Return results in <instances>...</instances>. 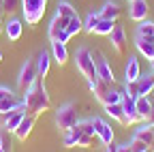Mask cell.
I'll return each instance as SVG.
<instances>
[{
    "instance_id": "836d02e7",
    "label": "cell",
    "mask_w": 154,
    "mask_h": 152,
    "mask_svg": "<svg viewBox=\"0 0 154 152\" xmlns=\"http://www.w3.org/2000/svg\"><path fill=\"white\" fill-rule=\"evenodd\" d=\"M120 101H122V92H118L116 88H111V90L107 92V97H105L103 105H111V103H120Z\"/></svg>"
},
{
    "instance_id": "ba28073f",
    "label": "cell",
    "mask_w": 154,
    "mask_h": 152,
    "mask_svg": "<svg viewBox=\"0 0 154 152\" xmlns=\"http://www.w3.org/2000/svg\"><path fill=\"white\" fill-rule=\"evenodd\" d=\"M22 103H24V99L17 97L11 88L0 86V113H7V111L15 109L17 105H22Z\"/></svg>"
},
{
    "instance_id": "4dcf8cb0",
    "label": "cell",
    "mask_w": 154,
    "mask_h": 152,
    "mask_svg": "<svg viewBox=\"0 0 154 152\" xmlns=\"http://www.w3.org/2000/svg\"><path fill=\"white\" fill-rule=\"evenodd\" d=\"M56 13H58V15H62V17H69V20L77 15V11H75L69 2H58V11H56Z\"/></svg>"
},
{
    "instance_id": "484cf974",
    "label": "cell",
    "mask_w": 154,
    "mask_h": 152,
    "mask_svg": "<svg viewBox=\"0 0 154 152\" xmlns=\"http://www.w3.org/2000/svg\"><path fill=\"white\" fill-rule=\"evenodd\" d=\"M79 135H82V133H79V129H77V126H73V129H69V131H62V144H64V148H75Z\"/></svg>"
},
{
    "instance_id": "d4e9b609",
    "label": "cell",
    "mask_w": 154,
    "mask_h": 152,
    "mask_svg": "<svg viewBox=\"0 0 154 152\" xmlns=\"http://www.w3.org/2000/svg\"><path fill=\"white\" fill-rule=\"evenodd\" d=\"M133 137L141 139V141H143V144L150 148V146H152V137H154V129H152V124L148 122L146 126H139L137 131H135V135H133Z\"/></svg>"
},
{
    "instance_id": "f35d334b",
    "label": "cell",
    "mask_w": 154,
    "mask_h": 152,
    "mask_svg": "<svg viewBox=\"0 0 154 152\" xmlns=\"http://www.w3.org/2000/svg\"><path fill=\"white\" fill-rule=\"evenodd\" d=\"M148 122H150V124H154V109H152V113H150V118H148Z\"/></svg>"
},
{
    "instance_id": "e575fe53",
    "label": "cell",
    "mask_w": 154,
    "mask_h": 152,
    "mask_svg": "<svg viewBox=\"0 0 154 152\" xmlns=\"http://www.w3.org/2000/svg\"><path fill=\"white\" fill-rule=\"evenodd\" d=\"M75 126L79 129V133H86V135H94V124H92V120H79Z\"/></svg>"
},
{
    "instance_id": "3957f363",
    "label": "cell",
    "mask_w": 154,
    "mask_h": 152,
    "mask_svg": "<svg viewBox=\"0 0 154 152\" xmlns=\"http://www.w3.org/2000/svg\"><path fill=\"white\" fill-rule=\"evenodd\" d=\"M75 64H77V71H79L88 82L96 79V67H94V58H92V51L86 49V47H79L75 51Z\"/></svg>"
},
{
    "instance_id": "9c48e42d",
    "label": "cell",
    "mask_w": 154,
    "mask_h": 152,
    "mask_svg": "<svg viewBox=\"0 0 154 152\" xmlns=\"http://www.w3.org/2000/svg\"><path fill=\"white\" fill-rule=\"evenodd\" d=\"M38 77L36 75V64L30 60V62H26L24 67H22V71H19V77H17V88L22 90V92H26L32 84H34V79Z\"/></svg>"
},
{
    "instance_id": "7c38bea8",
    "label": "cell",
    "mask_w": 154,
    "mask_h": 152,
    "mask_svg": "<svg viewBox=\"0 0 154 152\" xmlns=\"http://www.w3.org/2000/svg\"><path fill=\"white\" fill-rule=\"evenodd\" d=\"M109 41H111V47L116 49V54H120V56H124L126 54V34H124V30H122V26H118L116 24V28H113V32L109 34Z\"/></svg>"
},
{
    "instance_id": "2e32d148",
    "label": "cell",
    "mask_w": 154,
    "mask_h": 152,
    "mask_svg": "<svg viewBox=\"0 0 154 152\" xmlns=\"http://www.w3.org/2000/svg\"><path fill=\"white\" fill-rule=\"evenodd\" d=\"M88 86H90V90L94 92V97H96V101H105V97H107V92L113 88V86H109L107 82H103V79H99V77H96V79H92V82H88Z\"/></svg>"
},
{
    "instance_id": "30bf717a",
    "label": "cell",
    "mask_w": 154,
    "mask_h": 152,
    "mask_svg": "<svg viewBox=\"0 0 154 152\" xmlns=\"http://www.w3.org/2000/svg\"><path fill=\"white\" fill-rule=\"evenodd\" d=\"M148 0H131V7H128V17L133 22H146V17H148Z\"/></svg>"
},
{
    "instance_id": "60d3db41",
    "label": "cell",
    "mask_w": 154,
    "mask_h": 152,
    "mask_svg": "<svg viewBox=\"0 0 154 152\" xmlns=\"http://www.w3.org/2000/svg\"><path fill=\"white\" fill-rule=\"evenodd\" d=\"M150 67H152V73H154V60H150Z\"/></svg>"
},
{
    "instance_id": "74e56055",
    "label": "cell",
    "mask_w": 154,
    "mask_h": 152,
    "mask_svg": "<svg viewBox=\"0 0 154 152\" xmlns=\"http://www.w3.org/2000/svg\"><path fill=\"white\" fill-rule=\"evenodd\" d=\"M116 152H133V150H131V144H118Z\"/></svg>"
},
{
    "instance_id": "8992f818",
    "label": "cell",
    "mask_w": 154,
    "mask_h": 152,
    "mask_svg": "<svg viewBox=\"0 0 154 152\" xmlns=\"http://www.w3.org/2000/svg\"><path fill=\"white\" fill-rule=\"evenodd\" d=\"M24 116H26V103L17 105L15 109L7 111V113H0V126L5 131H9V133H15V129L19 126V122H22Z\"/></svg>"
},
{
    "instance_id": "6da1fadb",
    "label": "cell",
    "mask_w": 154,
    "mask_h": 152,
    "mask_svg": "<svg viewBox=\"0 0 154 152\" xmlns=\"http://www.w3.org/2000/svg\"><path fill=\"white\" fill-rule=\"evenodd\" d=\"M24 103H26V111L34 113V116H38V113H43V111H47L51 107V99H49V94H47L41 77H36L34 84L26 90Z\"/></svg>"
},
{
    "instance_id": "1f68e13d",
    "label": "cell",
    "mask_w": 154,
    "mask_h": 152,
    "mask_svg": "<svg viewBox=\"0 0 154 152\" xmlns=\"http://www.w3.org/2000/svg\"><path fill=\"white\" fill-rule=\"evenodd\" d=\"M96 144V135H86V133H82L79 139H77V146L79 148H92Z\"/></svg>"
},
{
    "instance_id": "d6986e66",
    "label": "cell",
    "mask_w": 154,
    "mask_h": 152,
    "mask_svg": "<svg viewBox=\"0 0 154 152\" xmlns=\"http://www.w3.org/2000/svg\"><path fill=\"white\" fill-rule=\"evenodd\" d=\"M5 32H7V36H9V41H17L19 36H22V32H24L22 20H17V17H11V20L7 22V26H5Z\"/></svg>"
},
{
    "instance_id": "603a6c76",
    "label": "cell",
    "mask_w": 154,
    "mask_h": 152,
    "mask_svg": "<svg viewBox=\"0 0 154 152\" xmlns=\"http://www.w3.org/2000/svg\"><path fill=\"white\" fill-rule=\"evenodd\" d=\"M105 107V113L111 116L113 120H118L122 124H126V116H124V107H122V101L120 103H111V105H103Z\"/></svg>"
},
{
    "instance_id": "e0dca14e",
    "label": "cell",
    "mask_w": 154,
    "mask_h": 152,
    "mask_svg": "<svg viewBox=\"0 0 154 152\" xmlns=\"http://www.w3.org/2000/svg\"><path fill=\"white\" fill-rule=\"evenodd\" d=\"M135 109H137V113H139L141 120H148L150 113H152V109H154V103H152L150 97H137V99H135Z\"/></svg>"
},
{
    "instance_id": "5b68a950",
    "label": "cell",
    "mask_w": 154,
    "mask_h": 152,
    "mask_svg": "<svg viewBox=\"0 0 154 152\" xmlns=\"http://www.w3.org/2000/svg\"><path fill=\"white\" fill-rule=\"evenodd\" d=\"M66 26H69V17H62V15H54V20L47 28V36H49V41H60V43H66L71 36L66 32Z\"/></svg>"
},
{
    "instance_id": "4fadbf2b",
    "label": "cell",
    "mask_w": 154,
    "mask_h": 152,
    "mask_svg": "<svg viewBox=\"0 0 154 152\" xmlns=\"http://www.w3.org/2000/svg\"><path fill=\"white\" fill-rule=\"evenodd\" d=\"M34 122H36V116H34V113H28V111H26V116L22 118L19 126L15 129V137L24 141V139H26V137L30 135V131L34 129Z\"/></svg>"
},
{
    "instance_id": "44dd1931",
    "label": "cell",
    "mask_w": 154,
    "mask_h": 152,
    "mask_svg": "<svg viewBox=\"0 0 154 152\" xmlns=\"http://www.w3.org/2000/svg\"><path fill=\"white\" fill-rule=\"evenodd\" d=\"M51 56L58 64H64L69 60V49H66V43H60V41H51Z\"/></svg>"
},
{
    "instance_id": "277c9868",
    "label": "cell",
    "mask_w": 154,
    "mask_h": 152,
    "mask_svg": "<svg viewBox=\"0 0 154 152\" xmlns=\"http://www.w3.org/2000/svg\"><path fill=\"white\" fill-rule=\"evenodd\" d=\"M77 122H79V118H77V109H75L73 103H66L62 107H58V111H56V126L60 131H69Z\"/></svg>"
},
{
    "instance_id": "7402d4cb",
    "label": "cell",
    "mask_w": 154,
    "mask_h": 152,
    "mask_svg": "<svg viewBox=\"0 0 154 152\" xmlns=\"http://www.w3.org/2000/svg\"><path fill=\"white\" fill-rule=\"evenodd\" d=\"M137 86H139V97H150L152 90H154V73L141 75L137 79Z\"/></svg>"
},
{
    "instance_id": "83f0119b",
    "label": "cell",
    "mask_w": 154,
    "mask_h": 152,
    "mask_svg": "<svg viewBox=\"0 0 154 152\" xmlns=\"http://www.w3.org/2000/svg\"><path fill=\"white\" fill-rule=\"evenodd\" d=\"M82 30H84V22L79 20V15L71 17V20H69V26H66V32H69V36H75L77 32H82Z\"/></svg>"
},
{
    "instance_id": "5bb4252c",
    "label": "cell",
    "mask_w": 154,
    "mask_h": 152,
    "mask_svg": "<svg viewBox=\"0 0 154 152\" xmlns=\"http://www.w3.org/2000/svg\"><path fill=\"white\" fill-rule=\"evenodd\" d=\"M122 107H124V116H126V124H124V126L135 124V122L141 120L139 113H137V109H135V101H133L131 97H126V94H122Z\"/></svg>"
},
{
    "instance_id": "ffe728a7",
    "label": "cell",
    "mask_w": 154,
    "mask_h": 152,
    "mask_svg": "<svg viewBox=\"0 0 154 152\" xmlns=\"http://www.w3.org/2000/svg\"><path fill=\"white\" fill-rule=\"evenodd\" d=\"M124 77H126V82H137L141 77V67H139L137 58H128V62L124 67Z\"/></svg>"
},
{
    "instance_id": "d590c367",
    "label": "cell",
    "mask_w": 154,
    "mask_h": 152,
    "mask_svg": "<svg viewBox=\"0 0 154 152\" xmlns=\"http://www.w3.org/2000/svg\"><path fill=\"white\" fill-rule=\"evenodd\" d=\"M17 2H19V0H0V5H2V13H13L17 9Z\"/></svg>"
},
{
    "instance_id": "ab89813d",
    "label": "cell",
    "mask_w": 154,
    "mask_h": 152,
    "mask_svg": "<svg viewBox=\"0 0 154 152\" xmlns=\"http://www.w3.org/2000/svg\"><path fill=\"white\" fill-rule=\"evenodd\" d=\"M152 129H154V124H152ZM150 152H154V137H152V146H150Z\"/></svg>"
},
{
    "instance_id": "8d00e7d4",
    "label": "cell",
    "mask_w": 154,
    "mask_h": 152,
    "mask_svg": "<svg viewBox=\"0 0 154 152\" xmlns=\"http://www.w3.org/2000/svg\"><path fill=\"white\" fill-rule=\"evenodd\" d=\"M131 150H133V152H143V150H150V148H148V146H146L141 139L133 137V139H131Z\"/></svg>"
},
{
    "instance_id": "8fae6325",
    "label": "cell",
    "mask_w": 154,
    "mask_h": 152,
    "mask_svg": "<svg viewBox=\"0 0 154 152\" xmlns=\"http://www.w3.org/2000/svg\"><path fill=\"white\" fill-rule=\"evenodd\" d=\"M92 124H94V135L101 139V144H111L113 141V129L105 122V120H101V118H92Z\"/></svg>"
},
{
    "instance_id": "ac0fdd59",
    "label": "cell",
    "mask_w": 154,
    "mask_h": 152,
    "mask_svg": "<svg viewBox=\"0 0 154 152\" xmlns=\"http://www.w3.org/2000/svg\"><path fill=\"white\" fill-rule=\"evenodd\" d=\"M101 20H111V22H118V17L122 15V9L118 2H105V7L99 11Z\"/></svg>"
},
{
    "instance_id": "7bdbcfd3",
    "label": "cell",
    "mask_w": 154,
    "mask_h": 152,
    "mask_svg": "<svg viewBox=\"0 0 154 152\" xmlns=\"http://www.w3.org/2000/svg\"><path fill=\"white\" fill-rule=\"evenodd\" d=\"M143 152H150V150H143Z\"/></svg>"
},
{
    "instance_id": "f1b7e54d",
    "label": "cell",
    "mask_w": 154,
    "mask_h": 152,
    "mask_svg": "<svg viewBox=\"0 0 154 152\" xmlns=\"http://www.w3.org/2000/svg\"><path fill=\"white\" fill-rule=\"evenodd\" d=\"M113 28H116V22H111V20H101L94 32H96V34H103V36H109V34L113 32Z\"/></svg>"
},
{
    "instance_id": "52a82bcc",
    "label": "cell",
    "mask_w": 154,
    "mask_h": 152,
    "mask_svg": "<svg viewBox=\"0 0 154 152\" xmlns=\"http://www.w3.org/2000/svg\"><path fill=\"white\" fill-rule=\"evenodd\" d=\"M92 58H94V67H96V77L107 82L109 86H116V77H113V71L109 67V62L105 60V56L101 51H94L92 54Z\"/></svg>"
},
{
    "instance_id": "f546056e",
    "label": "cell",
    "mask_w": 154,
    "mask_h": 152,
    "mask_svg": "<svg viewBox=\"0 0 154 152\" xmlns=\"http://www.w3.org/2000/svg\"><path fill=\"white\" fill-rule=\"evenodd\" d=\"M137 36H150V39H154V22H139Z\"/></svg>"
},
{
    "instance_id": "cb8c5ba5",
    "label": "cell",
    "mask_w": 154,
    "mask_h": 152,
    "mask_svg": "<svg viewBox=\"0 0 154 152\" xmlns=\"http://www.w3.org/2000/svg\"><path fill=\"white\" fill-rule=\"evenodd\" d=\"M34 64H36V75L43 79L45 75L49 73V51H41V54L36 56Z\"/></svg>"
},
{
    "instance_id": "7a4b0ae2",
    "label": "cell",
    "mask_w": 154,
    "mask_h": 152,
    "mask_svg": "<svg viewBox=\"0 0 154 152\" xmlns=\"http://www.w3.org/2000/svg\"><path fill=\"white\" fill-rule=\"evenodd\" d=\"M47 9V0H22V13L28 26H36L43 20Z\"/></svg>"
},
{
    "instance_id": "4316f807",
    "label": "cell",
    "mask_w": 154,
    "mask_h": 152,
    "mask_svg": "<svg viewBox=\"0 0 154 152\" xmlns=\"http://www.w3.org/2000/svg\"><path fill=\"white\" fill-rule=\"evenodd\" d=\"M99 22H101V15H99V13H90V15L86 17V22H84V30L90 32V34H94V30H96V26H99Z\"/></svg>"
},
{
    "instance_id": "d6a6232c",
    "label": "cell",
    "mask_w": 154,
    "mask_h": 152,
    "mask_svg": "<svg viewBox=\"0 0 154 152\" xmlns=\"http://www.w3.org/2000/svg\"><path fill=\"white\" fill-rule=\"evenodd\" d=\"M122 94H126V97H131L133 101L139 97V86H137V82H126V88H124V92Z\"/></svg>"
},
{
    "instance_id": "b9f144b4",
    "label": "cell",
    "mask_w": 154,
    "mask_h": 152,
    "mask_svg": "<svg viewBox=\"0 0 154 152\" xmlns=\"http://www.w3.org/2000/svg\"><path fill=\"white\" fill-rule=\"evenodd\" d=\"M0 28H2V20H0Z\"/></svg>"
},
{
    "instance_id": "9a60e30c",
    "label": "cell",
    "mask_w": 154,
    "mask_h": 152,
    "mask_svg": "<svg viewBox=\"0 0 154 152\" xmlns=\"http://www.w3.org/2000/svg\"><path fill=\"white\" fill-rule=\"evenodd\" d=\"M135 45H137V51L141 56H146V60H154V39H150V36H137Z\"/></svg>"
}]
</instances>
